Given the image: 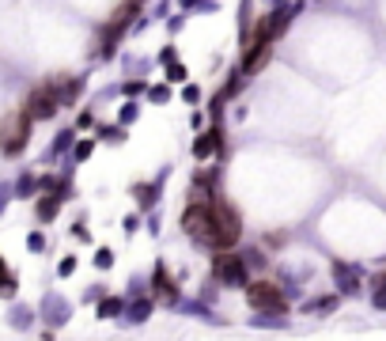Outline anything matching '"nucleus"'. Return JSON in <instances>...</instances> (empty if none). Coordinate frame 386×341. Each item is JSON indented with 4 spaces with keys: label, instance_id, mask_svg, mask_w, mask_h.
Here are the masks:
<instances>
[{
    "label": "nucleus",
    "instance_id": "nucleus-37",
    "mask_svg": "<svg viewBox=\"0 0 386 341\" xmlns=\"http://www.w3.org/2000/svg\"><path fill=\"white\" fill-rule=\"evenodd\" d=\"M72 235H76V239H80V243H84V239H87V235H91V232H87V228H84V224H76V228H72Z\"/></svg>",
    "mask_w": 386,
    "mask_h": 341
},
{
    "label": "nucleus",
    "instance_id": "nucleus-38",
    "mask_svg": "<svg viewBox=\"0 0 386 341\" xmlns=\"http://www.w3.org/2000/svg\"><path fill=\"white\" fill-rule=\"evenodd\" d=\"M375 307H379V311H386V292H379V296H375V300H371Z\"/></svg>",
    "mask_w": 386,
    "mask_h": 341
},
{
    "label": "nucleus",
    "instance_id": "nucleus-24",
    "mask_svg": "<svg viewBox=\"0 0 386 341\" xmlns=\"http://www.w3.org/2000/svg\"><path fill=\"white\" fill-rule=\"evenodd\" d=\"M95 266H98V269H110V266H114V250H110V247H98V250H95Z\"/></svg>",
    "mask_w": 386,
    "mask_h": 341
},
{
    "label": "nucleus",
    "instance_id": "nucleus-10",
    "mask_svg": "<svg viewBox=\"0 0 386 341\" xmlns=\"http://www.w3.org/2000/svg\"><path fill=\"white\" fill-rule=\"evenodd\" d=\"M329 273H334V281H337V292H341V296L360 292V284H363V273H360V269L345 266V262H334V266H329Z\"/></svg>",
    "mask_w": 386,
    "mask_h": 341
},
{
    "label": "nucleus",
    "instance_id": "nucleus-34",
    "mask_svg": "<svg viewBox=\"0 0 386 341\" xmlns=\"http://www.w3.org/2000/svg\"><path fill=\"white\" fill-rule=\"evenodd\" d=\"M371 289H375V296H379V292H386V269L379 273V277H371Z\"/></svg>",
    "mask_w": 386,
    "mask_h": 341
},
{
    "label": "nucleus",
    "instance_id": "nucleus-9",
    "mask_svg": "<svg viewBox=\"0 0 386 341\" xmlns=\"http://www.w3.org/2000/svg\"><path fill=\"white\" fill-rule=\"evenodd\" d=\"M220 148H224V133H220V125H208L205 133H197V140H193V156L201 160V163L212 160Z\"/></svg>",
    "mask_w": 386,
    "mask_h": 341
},
{
    "label": "nucleus",
    "instance_id": "nucleus-15",
    "mask_svg": "<svg viewBox=\"0 0 386 341\" xmlns=\"http://www.w3.org/2000/svg\"><path fill=\"white\" fill-rule=\"evenodd\" d=\"M118 315H125V300H121V296H106V300L98 303V318H118Z\"/></svg>",
    "mask_w": 386,
    "mask_h": 341
},
{
    "label": "nucleus",
    "instance_id": "nucleus-14",
    "mask_svg": "<svg viewBox=\"0 0 386 341\" xmlns=\"http://www.w3.org/2000/svg\"><path fill=\"white\" fill-rule=\"evenodd\" d=\"M61 213V197H53V194H42L38 197V205H35V216L42 220V224H50L53 216Z\"/></svg>",
    "mask_w": 386,
    "mask_h": 341
},
{
    "label": "nucleus",
    "instance_id": "nucleus-19",
    "mask_svg": "<svg viewBox=\"0 0 386 341\" xmlns=\"http://www.w3.org/2000/svg\"><path fill=\"white\" fill-rule=\"evenodd\" d=\"M133 197L140 201V208H152V205H156V197H159V182H152V186H133Z\"/></svg>",
    "mask_w": 386,
    "mask_h": 341
},
{
    "label": "nucleus",
    "instance_id": "nucleus-1",
    "mask_svg": "<svg viewBox=\"0 0 386 341\" xmlns=\"http://www.w3.org/2000/svg\"><path fill=\"white\" fill-rule=\"evenodd\" d=\"M208 213H212V224H216V255H231V247H239V239H242V220L235 213V205L216 194Z\"/></svg>",
    "mask_w": 386,
    "mask_h": 341
},
{
    "label": "nucleus",
    "instance_id": "nucleus-31",
    "mask_svg": "<svg viewBox=\"0 0 386 341\" xmlns=\"http://www.w3.org/2000/svg\"><path fill=\"white\" fill-rule=\"evenodd\" d=\"M27 247L35 250V255H38V250H46V235H42V232H35V235L27 239Z\"/></svg>",
    "mask_w": 386,
    "mask_h": 341
},
{
    "label": "nucleus",
    "instance_id": "nucleus-6",
    "mask_svg": "<svg viewBox=\"0 0 386 341\" xmlns=\"http://www.w3.org/2000/svg\"><path fill=\"white\" fill-rule=\"evenodd\" d=\"M23 110H27L30 122H50V118L61 110V99H57V91H53L50 84H38L35 91L27 95V106Z\"/></svg>",
    "mask_w": 386,
    "mask_h": 341
},
{
    "label": "nucleus",
    "instance_id": "nucleus-27",
    "mask_svg": "<svg viewBox=\"0 0 386 341\" xmlns=\"http://www.w3.org/2000/svg\"><path fill=\"white\" fill-rule=\"evenodd\" d=\"M137 114H140L137 103H125V106H121V129H125L129 122H137Z\"/></svg>",
    "mask_w": 386,
    "mask_h": 341
},
{
    "label": "nucleus",
    "instance_id": "nucleus-18",
    "mask_svg": "<svg viewBox=\"0 0 386 341\" xmlns=\"http://www.w3.org/2000/svg\"><path fill=\"white\" fill-rule=\"evenodd\" d=\"M72 140H76V129H61V133L53 137V148H50V156H64V152H69V148H76Z\"/></svg>",
    "mask_w": 386,
    "mask_h": 341
},
{
    "label": "nucleus",
    "instance_id": "nucleus-33",
    "mask_svg": "<svg viewBox=\"0 0 386 341\" xmlns=\"http://www.w3.org/2000/svg\"><path fill=\"white\" fill-rule=\"evenodd\" d=\"M121 91H125V95H140V91H144V84H140V80H129V84H121Z\"/></svg>",
    "mask_w": 386,
    "mask_h": 341
},
{
    "label": "nucleus",
    "instance_id": "nucleus-21",
    "mask_svg": "<svg viewBox=\"0 0 386 341\" xmlns=\"http://www.w3.org/2000/svg\"><path fill=\"white\" fill-rule=\"evenodd\" d=\"M42 190V179H35V174H23V179L16 182V194L19 197H30V194H38Z\"/></svg>",
    "mask_w": 386,
    "mask_h": 341
},
{
    "label": "nucleus",
    "instance_id": "nucleus-26",
    "mask_svg": "<svg viewBox=\"0 0 386 341\" xmlns=\"http://www.w3.org/2000/svg\"><path fill=\"white\" fill-rule=\"evenodd\" d=\"M148 99H152V103H167V99H171V87H167V84L148 87Z\"/></svg>",
    "mask_w": 386,
    "mask_h": 341
},
{
    "label": "nucleus",
    "instance_id": "nucleus-22",
    "mask_svg": "<svg viewBox=\"0 0 386 341\" xmlns=\"http://www.w3.org/2000/svg\"><path fill=\"white\" fill-rule=\"evenodd\" d=\"M337 307V296H318V300L303 303V311H334Z\"/></svg>",
    "mask_w": 386,
    "mask_h": 341
},
{
    "label": "nucleus",
    "instance_id": "nucleus-5",
    "mask_svg": "<svg viewBox=\"0 0 386 341\" xmlns=\"http://www.w3.org/2000/svg\"><path fill=\"white\" fill-rule=\"evenodd\" d=\"M212 281L224 284V289H250L246 262H242L239 255H216L212 258Z\"/></svg>",
    "mask_w": 386,
    "mask_h": 341
},
{
    "label": "nucleus",
    "instance_id": "nucleus-13",
    "mask_svg": "<svg viewBox=\"0 0 386 341\" xmlns=\"http://www.w3.org/2000/svg\"><path fill=\"white\" fill-rule=\"evenodd\" d=\"M152 307H156V303H152V296H140V300H133V303L125 307V323L129 326H140L152 315Z\"/></svg>",
    "mask_w": 386,
    "mask_h": 341
},
{
    "label": "nucleus",
    "instance_id": "nucleus-30",
    "mask_svg": "<svg viewBox=\"0 0 386 341\" xmlns=\"http://www.w3.org/2000/svg\"><path fill=\"white\" fill-rule=\"evenodd\" d=\"M57 273H61V277H72V273H76V258H72V255H69V258H61Z\"/></svg>",
    "mask_w": 386,
    "mask_h": 341
},
{
    "label": "nucleus",
    "instance_id": "nucleus-29",
    "mask_svg": "<svg viewBox=\"0 0 386 341\" xmlns=\"http://www.w3.org/2000/svg\"><path fill=\"white\" fill-rule=\"evenodd\" d=\"M12 194H16V186H12V182H0V213L8 208V197H12Z\"/></svg>",
    "mask_w": 386,
    "mask_h": 341
},
{
    "label": "nucleus",
    "instance_id": "nucleus-32",
    "mask_svg": "<svg viewBox=\"0 0 386 341\" xmlns=\"http://www.w3.org/2000/svg\"><path fill=\"white\" fill-rule=\"evenodd\" d=\"M91 125H95V114L91 110H84V114L76 118V129H91Z\"/></svg>",
    "mask_w": 386,
    "mask_h": 341
},
{
    "label": "nucleus",
    "instance_id": "nucleus-20",
    "mask_svg": "<svg viewBox=\"0 0 386 341\" xmlns=\"http://www.w3.org/2000/svg\"><path fill=\"white\" fill-rule=\"evenodd\" d=\"M98 140H106V145H125V129L121 125H98Z\"/></svg>",
    "mask_w": 386,
    "mask_h": 341
},
{
    "label": "nucleus",
    "instance_id": "nucleus-36",
    "mask_svg": "<svg viewBox=\"0 0 386 341\" xmlns=\"http://www.w3.org/2000/svg\"><path fill=\"white\" fill-rule=\"evenodd\" d=\"M159 61L171 69V65H174V46H167V50H163V53H159Z\"/></svg>",
    "mask_w": 386,
    "mask_h": 341
},
{
    "label": "nucleus",
    "instance_id": "nucleus-28",
    "mask_svg": "<svg viewBox=\"0 0 386 341\" xmlns=\"http://www.w3.org/2000/svg\"><path fill=\"white\" fill-rule=\"evenodd\" d=\"M186 80V65H171L167 69V84H182Z\"/></svg>",
    "mask_w": 386,
    "mask_h": 341
},
{
    "label": "nucleus",
    "instance_id": "nucleus-35",
    "mask_svg": "<svg viewBox=\"0 0 386 341\" xmlns=\"http://www.w3.org/2000/svg\"><path fill=\"white\" fill-rule=\"evenodd\" d=\"M182 99H186V103H197V99H201V87H186V91H182Z\"/></svg>",
    "mask_w": 386,
    "mask_h": 341
},
{
    "label": "nucleus",
    "instance_id": "nucleus-25",
    "mask_svg": "<svg viewBox=\"0 0 386 341\" xmlns=\"http://www.w3.org/2000/svg\"><path fill=\"white\" fill-rule=\"evenodd\" d=\"M239 258L246 262V269H261V266H266V258H261V250H242Z\"/></svg>",
    "mask_w": 386,
    "mask_h": 341
},
{
    "label": "nucleus",
    "instance_id": "nucleus-8",
    "mask_svg": "<svg viewBox=\"0 0 386 341\" xmlns=\"http://www.w3.org/2000/svg\"><path fill=\"white\" fill-rule=\"evenodd\" d=\"M38 315H42V323H46V326H64V323H69V315H72V307L64 303L57 292H50L46 300H42Z\"/></svg>",
    "mask_w": 386,
    "mask_h": 341
},
{
    "label": "nucleus",
    "instance_id": "nucleus-4",
    "mask_svg": "<svg viewBox=\"0 0 386 341\" xmlns=\"http://www.w3.org/2000/svg\"><path fill=\"white\" fill-rule=\"evenodd\" d=\"M182 232L190 235L197 247L216 250V224H212V213H208V208H186L182 213Z\"/></svg>",
    "mask_w": 386,
    "mask_h": 341
},
{
    "label": "nucleus",
    "instance_id": "nucleus-17",
    "mask_svg": "<svg viewBox=\"0 0 386 341\" xmlns=\"http://www.w3.org/2000/svg\"><path fill=\"white\" fill-rule=\"evenodd\" d=\"M16 289H19V281L12 277V273H8V262L0 258V296H4V300H12Z\"/></svg>",
    "mask_w": 386,
    "mask_h": 341
},
{
    "label": "nucleus",
    "instance_id": "nucleus-2",
    "mask_svg": "<svg viewBox=\"0 0 386 341\" xmlns=\"http://www.w3.org/2000/svg\"><path fill=\"white\" fill-rule=\"evenodd\" d=\"M30 140V118L27 110H12V114L0 118V152L4 156H19Z\"/></svg>",
    "mask_w": 386,
    "mask_h": 341
},
{
    "label": "nucleus",
    "instance_id": "nucleus-16",
    "mask_svg": "<svg viewBox=\"0 0 386 341\" xmlns=\"http://www.w3.org/2000/svg\"><path fill=\"white\" fill-rule=\"evenodd\" d=\"M8 323H12L16 330H27L30 323H35V311H30L27 303H16V307H12V315H8Z\"/></svg>",
    "mask_w": 386,
    "mask_h": 341
},
{
    "label": "nucleus",
    "instance_id": "nucleus-7",
    "mask_svg": "<svg viewBox=\"0 0 386 341\" xmlns=\"http://www.w3.org/2000/svg\"><path fill=\"white\" fill-rule=\"evenodd\" d=\"M269 61H273V42H254V46H246V53H242L239 76L242 80H250V76H258Z\"/></svg>",
    "mask_w": 386,
    "mask_h": 341
},
{
    "label": "nucleus",
    "instance_id": "nucleus-12",
    "mask_svg": "<svg viewBox=\"0 0 386 341\" xmlns=\"http://www.w3.org/2000/svg\"><path fill=\"white\" fill-rule=\"evenodd\" d=\"M50 87L57 91L61 106H69V103H76V99H80V91H84V80H80V76H57V80H50Z\"/></svg>",
    "mask_w": 386,
    "mask_h": 341
},
{
    "label": "nucleus",
    "instance_id": "nucleus-11",
    "mask_svg": "<svg viewBox=\"0 0 386 341\" xmlns=\"http://www.w3.org/2000/svg\"><path fill=\"white\" fill-rule=\"evenodd\" d=\"M152 292H156L163 303H174V307H178V284L167 277V266H163V262L156 266V273H152Z\"/></svg>",
    "mask_w": 386,
    "mask_h": 341
},
{
    "label": "nucleus",
    "instance_id": "nucleus-3",
    "mask_svg": "<svg viewBox=\"0 0 386 341\" xmlns=\"http://www.w3.org/2000/svg\"><path fill=\"white\" fill-rule=\"evenodd\" d=\"M246 303L258 315H273V318H284V311H288L280 284H273V281H254L250 289H246Z\"/></svg>",
    "mask_w": 386,
    "mask_h": 341
},
{
    "label": "nucleus",
    "instance_id": "nucleus-23",
    "mask_svg": "<svg viewBox=\"0 0 386 341\" xmlns=\"http://www.w3.org/2000/svg\"><path fill=\"white\" fill-rule=\"evenodd\" d=\"M91 152H95V140H91V137H87V140H76L72 160H76V163H84V160H91Z\"/></svg>",
    "mask_w": 386,
    "mask_h": 341
}]
</instances>
